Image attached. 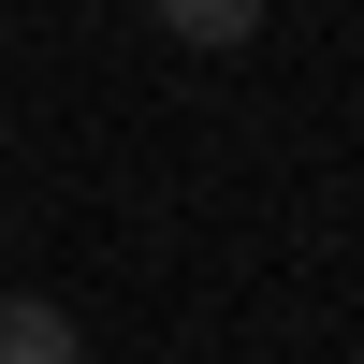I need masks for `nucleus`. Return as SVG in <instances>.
<instances>
[{"label":"nucleus","instance_id":"obj_1","mask_svg":"<svg viewBox=\"0 0 364 364\" xmlns=\"http://www.w3.org/2000/svg\"><path fill=\"white\" fill-rule=\"evenodd\" d=\"M0 364H87V336L44 306V291H0Z\"/></svg>","mask_w":364,"mask_h":364},{"label":"nucleus","instance_id":"obj_2","mask_svg":"<svg viewBox=\"0 0 364 364\" xmlns=\"http://www.w3.org/2000/svg\"><path fill=\"white\" fill-rule=\"evenodd\" d=\"M161 29H175V44H248L262 0H161Z\"/></svg>","mask_w":364,"mask_h":364}]
</instances>
